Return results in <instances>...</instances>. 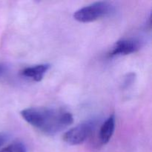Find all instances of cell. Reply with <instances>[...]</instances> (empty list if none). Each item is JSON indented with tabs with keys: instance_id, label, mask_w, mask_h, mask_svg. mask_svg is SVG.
Segmentation results:
<instances>
[{
	"instance_id": "obj_1",
	"label": "cell",
	"mask_w": 152,
	"mask_h": 152,
	"mask_svg": "<svg viewBox=\"0 0 152 152\" xmlns=\"http://www.w3.org/2000/svg\"><path fill=\"white\" fill-rule=\"evenodd\" d=\"M24 120L46 135H54L74 122L72 114L59 108L32 107L20 112Z\"/></svg>"
},
{
	"instance_id": "obj_2",
	"label": "cell",
	"mask_w": 152,
	"mask_h": 152,
	"mask_svg": "<svg viewBox=\"0 0 152 152\" xmlns=\"http://www.w3.org/2000/svg\"><path fill=\"white\" fill-rule=\"evenodd\" d=\"M112 5L108 1H96L79 9L74 13V18L80 22H91L104 17L111 13Z\"/></svg>"
},
{
	"instance_id": "obj_3",
	"label": "cell",
	"mask_w": 152,
	"mask_h": 152,
	"mask_svg": "<svg viewBox=\"0 0 152 152\" xmlns=\"http://www.w3.org/2000/svg\"><path fill=\"white\" fill-rule=\"evenodd\" d=\"M94 129V123L91 122H85L77 125L63 135V140L69 145H76L83 143L91 134Z\"/></svg>"
},
{
	"instance_id": "obj_4",
	"label": "cell",
	"mask_w": 152,
	"mask_h": 152,
	"mask_svg": "<svg viewBox=\"0 0 152 152\" xmlns=\"http://www.w3.org/2000/svg\"><path fill=\"white\" fill-rule=\"evenodd\" d=\"M141 48V43L134 39H124L117 41L110 51L111 56L135 53Z\"/></svg>"
},
{
	"instance_id": "obj_5",
	"label": "cell",
	"mask_w": 152,
	"mask_h": 152,
	"mask_svg": "<svg viewBox=\"0 0 152 152\" xmlns=\"http://www.w3.org/2000/svg\"><path fill=\"white\" fill-rule=\"evenodd\" d=\"M50 68L49 64H41L36 66L28 67L22 71L21 74L28 78L31 79L36 82H40L43 77Z\"/></svg>"
},
{
	"instance_id": "obj_6",
	"label": "cell",
	"mask_w": 152,
	"mask_h": 152,
	"mask_svg": "<svg viewBox=\"0 0 152 152\" xmlns=\"http://www.w3.org/2000/svg\"><path fill=\"white\" fill-rule=\"evenodd\" d=\"M115 130V117L111 115L101 126L99 132V138L102 144H106L109 142L114 134Z\"/></svg>"
},
{
	"instance_id": "obj_7",
	"label": "cell",
	"mask_w": 152,
	"mask_h": 152,
	"mask_svg": "<svg viewBox=\"0 0 152 152\" xmlns=\"http://www.w3.org/2000/svg\"><path fill=\"white\" fill-rule=\"evenodd\" d=\"M0 152H27L26 146L19 142H13L1 149Z\"/></svg>"
},
{
	"instance_id": "obj_8",
	"label": "cell",
	"mask_w": 152,
	"mask_h": 152,
	"mask_svg": "<svg viewBox=\"0 0 152 152\" xmlns=\"http://www.w3.org/2000/svg\"><path fill=\"white\" fill-rule=\"evenodd\" d=\"M7 140V136L5 134L0 133V147L6 142V140Z\"/></svg>"
},
{
	"instance_id": "obj_9",
	"label": "cell",
	"mask_w": 152,
	"mask_h": 152,
	"mask_svg": "<svg viewBox=\"0 0 152 152\" xmlns=\"http://www.w3.org/2000/svg\"><path fill=\"white\" fill-rule=\"evenodd\" d=\"M2 72H3V67L2 65H0V74H1Z\"/></svg>"
}]
</instances>
